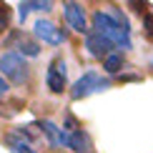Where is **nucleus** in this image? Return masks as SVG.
<instances>
[{"mask_svg":"<svg viewBox=\"0 0 153 153\" xmlns=\"http://www.w3.org/2000/svg\"><path fill=\"white\" fill-rule=\"evenodd\" d=\"M63 18H65V23L71 25L75 33H83V35L91 33L88 25H85V8H83L80 3H75V0L63 3Z\"/></svg>","mask_w":153,"mask_h":153,"instance_id":"5","label":"nucleus"},{"mask_svg":"<svg viewBox=\"0 0 153 153\" xmlns=\"http://www.w3.org/2000/svg\"><path fill=\"white\" fill-rule=\"evenodd\" d=\"M0 75L13 80L15 85H23L30 78V68L20 53H3L0 55Z\"/></svg>","mask_w":153,"mask_h":153,"instance_id":"2","label":"nucleus"},{"mask_svg":"<svg viewBox=\"0 0 153 153\" xmlns=\"http://www.w3.org/2000/svg\"><path fill=\"white\" fill-rule=\"evenodd\" d=\"M111 85L108 78H100L95 71H85L78 80L71 85V98L73 100H80V98H88L91 93H98V91H105Z\"/></svg>","mask_w":153,"mask_h":153,"instance_id":"3","label":"nucleus"},{"mask_svg":"<svg viewBox=\"0 0 153 153\" xmlns=\"http://www.w3.org/2000/svg\"><path fill=\"white\" fill-rule=\"evenodd\" d=\"M35 126L43 131V136L48 138V143L53 146V148H68V141H71V133H68V131H63L60 126H55L53 120H48V118L45 120H38Z\"/></svg>","mask_w":153,"mask_h":153,"instance_id":"7","label":"nucleus"},{"mask_svg":"<svg viewBox=\"0 0 153 153\" xmlns=\"http://www.w3.org/2000/svg\"><path fill=\"white\" fill-rule=\"evenodd\" d=\"M18 50H20L23 58H25V55H28V58H35V55L40 53V45H38V43H33V40H20Z\"/></svg>","mask_w":153,"mask_h":153,"instance_id":"13","label":"nucleus"},{"mask_svg":"<svg viewBox=\"0 0 153 153\" xmlns=\"http://www.w3.org/2000/svg\"><path fill=\"white\" fill-rule=\"evenodd\" d=\"M50 8H53L50 0H23L18 5V18H20V23H25V18H28L30 10H50Z\"/></svg>","mask_w":153,"mask_h":153,"instance_id":"10","label":"nucleus"},{"mask_svg":"<svg viewBox=\"0 0 153 153\" xmlns=\"http://www.w3.org/2000/svg\"><path fill=\"white\" fill-rule=\"evenodd\" d=\"M5 143L10 146V153H35L33 148H30V143L23 141V138L15 136V133H8V136H5Z\"/></svg>","mask_w":153,"mask_h":153,"instance_id":"11","label":"nucleus"},{"mask_svg":"<svg viewBox=\"0 0 153 153\" xmlns=\"http://www.w3.org/2000/svg\"><path fill=\"white\" fill-rule=\"evenodd\" d=\"M113 40H108L105 35H98V33H88L85 35V50L93 55V58H100V60H105L108 55L113 53Z\"/></svg>","mask_w":153,"mask_h":153,"instance_id":"8","label":"nucleus"},{"mask_svg":"<svg viewBox=\"0 0 153 153\" xmlns=\"http://www.w3.org/2000/svg\"><path fill=\"white\" fill-rule=\"evenodd\" d=\"M8 23H10V10L8 5H0V30L8 28Z\"/></svg>","mask_w":153,"mask_h":153,"instance_id":"15","label":"nucleus"},{"mask_svg":"<svg viewBox=\"0 0 153 153\" xmlns=\"http://www.w3.org/2000/svg\"><path fill=\"white\" fill-rule=\"evenodd\" d=\"M91 20H93V33L105 35L108 40H113V45H116V48H123V50H131V48H133V43H131V33H128L126 28H120V23L111 15V13L95 10Z\"/></svg>","mask_w":153,"mask_h":153,"instance_id":"1","label":"nucleus"},{"mask_svg":"<svg viewBox=\"0 0 153 153\" xmlns=\"http://www.w3.org/2000/svg\"><path fill=\"white\" fill-rule=\"evenodd\" d=\"M68 83V71H65V60H53L45 73V85L50 88V93H63Z\"/></svg>","mask_w":153,"mask_h":153,"instance_id":"6","label":"nucleus"},{"mask_svg":"<svg viewBox=\"0 0 153 153\" xmlns=\"http://www.w3.org/2000/svg\"><path fill=\"white\" fill-rule=\"evenodd\" d=\"M5 93H8V80H5L3 75H0V98H3Z\"/></svg>","mask_w":153,"mask_h":153,"instance_id":"16","label":"nucleus"},{"mask_svg":"<svg viewBox=\"0 0 153 153\" xmlns=\"http://www.w3.org/2000/svg\"><path fill=\"white\" fill-rule=\"evenodd\" d=\"M103 68H105V73H111V75L120 73V68H123V55H120V53H111L103 60Z\"/></svg>","mask_w":153,"mask_h":153,"instance_id":"12","label":"nucleus"},{"mask_svg":"<svg viewBox=\"0 0 153 153\" xmlns=\"http://www.w3.org/2000/svg\"><path fill=\"white\" fill-rule=\"evenodd\" d=\"M68 148H73L75 153H93V143H91V138H88L85 131H75V133H71Z\"/></svg>","mask_w":153,"mask_h":153,"instance_id":"9","label":"nucleus"},{"mask_svg":"<svg viewBox=\"0 0 153 153\" xmlns=\"http://www.w3.org/2000/svg\"><path fill=\"white\" fill-rule=\"evenodd\" d=\"M143 33H146L148 40H153V15H151V13L143 15Z\"/></svg>","mask_w":153,"mask_h":153,"instance_id":"14","label":"nucleus"},{"mask_svg":"<svg viewBox=\"0 0 153 153\" xmlns=\"http://www.w3.org/2000/svg\"><path fill=\"white\" fill-rule=\"evenodd\" d=\"M33 33L38 40H43V43H48V45H60V43H65L68 40V33L63 28H55L50 20H35L33 25Z\"/></svg>","mask_w":153,"mask_h":153,"instance_id":"4","label":"nucleus"}]
</instances>
